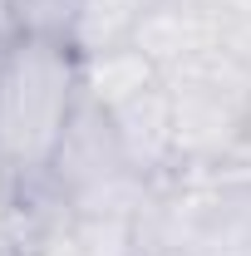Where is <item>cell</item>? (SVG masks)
<instances>
[{"label": "cell", "instance_id": "obj_6", "mask_svg": "<svg viewBox=\"0 0 251 256\" xmlns=\"http://www.w3.org/2000/svg\"><path fill=\"white\" fill-rule=\"evenodd\" d=\"M20 40V5L15 0H0V44Z\"/></svg>", "mask_w": 251, "mask_h": 256}, {"label": "cell", "instance_id": "obj_5", "mask_svg": "<svg viewBox=\"0 0 251 256\" xmlns=\"http://www.w3.org/2000/svg\"><path fill=\"white\" fill-rule=\"evenodd\" d=\"M15 5H20V34L69 40V30H74V0H15Z\"/></svg>", "mask_w": 251, "mask_h": 256}, {"label": "cell", "instance_id": "obj_1", "mask_svg": "<svg viewBox=\"0 0 251 256\" xmlns=\"http://www.w3.org/2000/svg\"><path fill=\"white\" fill-rule=\"evenodd\" d=\"M84 98V54L54 34L0 50V153L15 178H44Z\"/></svg>", "mask_w": 251, "mask_h": 256}, {"label": "cell", "instance_id": "obj_2", "mask_svg": "<svg viewBox=\"0 0 251 256\" xmlns=\"http://www.w3.org/2000/svg\"><path fill=\"white\" fill-rule=\"evenodd\" d=\"M128 256H251V178L153 188L128 222Z\"/></svg>", "mask_w": 251, "mask_h": 256}, {"label": "cell", "instance_id": "obj_3", "mask_svg": "<svg viewBox=\"0 0 251 256\" xmlns=\"http://www.w3.org/2000/svg\"><path fill=\"white\" fill-rule=\"evenodd\" d=\"M44 178L54 182L64 207L74 212V222L84 226H128L153 192V182L128 158L118 124L89 94L79 98V114H74Z\"/></svg>", "mask_w": 251, "mask_h": 256}, {"label": "cell", "instance_id": "obj_4", "mask_svg": "<svg viewBox=\"0 0 251 256\" xmlns=\"http://www.w3.org/2000/svg\"><path fill=\"white\" fill-rule=\"evenodd\" d=\"M153 10V0H74V50L98 54L114 44H133V34L143 25V15Z\"/></svg>", "mask_w": 251, "mask_h": 256}]
</instances>
